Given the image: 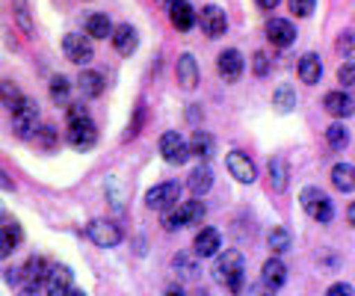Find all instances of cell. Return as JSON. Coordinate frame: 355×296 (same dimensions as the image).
<instances>
[{
	"mask_svg": "<svg viewBox=\"0 0 355 296\" xmlns=\"http://www.w3.org/2000/svg\"><path fill=\"white\" fill-rule=\"evenodd\" d=\"M214 276H216V281L228 293H234V296L243 293V288H246V264H243V255H240L237 249H225L216 258Z\"/></svg>",
	"mask_w": 355,
	"mask_h": 296,
	"instance_id": "6da1fadb",
	"label": "cell"
},
{
	"mask_svg": "<svg viewBox=\"0 0 355 296\" xmlns=\"http://www.w3.org/2000/svg\"><path fill=\"white\" fill-rule=\"evenodd\" d=\"M299 204H302V211L320 225H329L331 219H335V204H331V199L320 187H305L299 193Z\"/></svg>",
	"mask_w": 355,
	"mask_h": 296,
	"instance_id": "7a4b0ae2",
	"label": "cell"
},
{
	"mask_svg": "<svg viewBox=\"0 0 355 296\" xmlns=\"http://www.w3.org/2000/svg\"><path fill=\"white\" fill-rule=\"evenodd\" d=\"M205 214H207L205 202H198V199L181 202L175 211L163 214V225H166V232H178V228H187V225H202Z\"/></svg>",
	"mask_w": 355,
	"mask_h": 296,
	"instance_id": "3957f363",
	"label": "cell"
},
{
	"mask_svg": "<svg viewBox=\"0 0 355 296\" xmlns=\"http://www.w3.org/2000/svg\"><path fill=\"white\" fill-rule=\"evenodd\" d=\"M12 128L18 139H33L39 134V104L33 98H24L15 110H12Z\"/></svg>",
	"mask_w": 355,
	"mask_h": 296,
	"instance_id": "277c9868",
	"label": "cell"
},
{
	"mask_svg": "<svg viewBox=\"0 0 355 296\" xmlns=\"http://www.w3.org/2000/svg\"><path fill=\"white\" fill-rule=\"evenodd\" d=\"M178 202H181V184L178 181H163V184H157V187H151L146 193V204L151 207V211H160V214L175 211Z\"/></svg>",
	"mask_w": 355,
	"mask_h": 296,
	"instance_id": "5b68a950",
	"label": "cell"
},
{
	"mask_svg": "<svg viewBox=\"0 0 355 296\" xmlns=\"http://www.w3.org/2000/svg\"><path fill=\"white\" fill-rule=\"evenodd\" d=\"M65 139H69V146H71L74 151H89V148H95V142H98V128H95V122H92V116L74 119V122H69Z\"/></svg>",
	"mask_w": 355,
	"mask_h": 296,
	"instance_id": "8992f818",
	"label": "cell"
},
{
	"mask_svg": "<svg viewBox=\"0 0 355 296\" xmlns=\"http://www.w3.org/2000/svg\"><path fill=\"white\" fill-rule=\"evenodd\" d=\"M160 155L166 163H172V166H184L187 160H190V142H187L178 130H166L160 134Z\"/></svg>",
	"mask_w": 355,
	"mask_h": 296,
	"instance_id": "52a82bcc",
	"label": "cell"
},
{
	"mask_svg": "<svg viewBox=\"0 0 355 296\" xmlns=\"http://www.w3.org/2000/svg\"><path fill=\"white\" fill-rule=\"evenodd\" d=\"M86 234L98 249H116L121 240H125L121 228L116 223H110V219H92V223L86 225Z\"/></svg>",
	"mask_w": 355,
	"mask_h": 296,
	"instance_id": "ba28073f",
	"label": "cell"
},
{
	"mask_svg": "<svg viewBox=\"0 0 355 296\" xmlns=\"http://www.w3.org/2000/svg\"><path fill=\"white\" fill-rule=\"evenodd\" d=\"M62 53H65V60L74 62V65H89L95 57V48H92V42H89V36H80V33H69V36L62 39Z\"/></svg>",
	"mask_w": 355,
	"mask_h": 296,
	"instance_id": "9c48e42d",
	"label": "cell"
},
{
	"mask_svg": "<svg viewBox=\"0 0 355 296\" xmlns=\"http://www.w3.org/2000/svg\"><path fill=\"white\" fill-rule=\"evenodd\" d=\"M216 71L225 83H234L243 78V71H246V60H243V53L237 48H228L216 57Z\"/></svg>",
	"mask_w": 355,
	"mask_h": 296,
	"instance_id": "30bf717a",
	"label": "cell"
},
{
	"mask_svg": "<svg viewBox=\"0 0 355 296\" xmlns=\"http://www.w3.org/2000/svg\"><path fill=\"white\" fill-rule=\"evenodd\" d=\"M74 288V272L65 264H51L48 279H44V293L48 296H69V290Z\"/></svg>",
	"mask_w": 355,
	"mask_h": 296,
	"instance_id": "8fae6325",
	"label": "cell"
},
{
	"mask_svg": "<svg viewBox=\"0 0 355 296\" xmlns=\"http://www.w3.org/2000/svg\"><path fill=\"white\" fill-rule=\"evenodd\" d=\"M225 166L231 172V178H237L240 184H254V178H258V169H254L252 157L243 155V151H228Z\"/></svg>",
	"mask_w": 355,
	"mask_h": 296,
	"instance_id": "7c38bea8",
	"label": "cell"
},
{
	"mask_svg": "<svg viewBox=\"0 0 355 296\" xmlns=\"http://www.w3.org/2000/svg\"><path fill=\"white\" fill-rule=\"evenodd\" d=\"M198 24H202L207 39H219V36H225V30H228V18H225V12H222L216 3H210V6L202 9Z\"/></svg>",
	"mask_w": 355,
	"mask_h": 296,
	"instance_id": "4fadbf2b",
	"label": "cell"
},
{
	"mask_svg": "<svg viewBox=\"0 0 355 296\" xmlns=\"http://www.w3.org/2000/svg\"><path fill=\"white\" fill-rule=\"evenodd\" d=\"M284 281H287V267L282 264V258H270V261H263V267H261V284H263V290L266 293H275V290H282L284 288Z\"/></svg>",
	"mask_w": 355,
	"mask_h": 296,
	"instance_id": "5bb4252c",
	"label": "cell"
},
{
	"mask_svg": "<svg viewBox=\"0 0 355 296\" xmlns=\"http://www.w3.org/2000/svg\"><path fill=\"white\" fill-rule=\"evenodd\" d=\"M266 39L272 42V48H291L296 42V27L287 18H270L266 21Z\"/></svg>",
	"mask_w": 355,
	"mask_h": 296,
	"instance_id": "9a60e30c",
	"label": "cell"
},
{
	"mask_svg": "<svg viewBox=\"0 0 355 296\" xmlns=\"http://www.w3.org/2000/svg\"><path fill=\"white\" fill-rule=\"evenodd\" d=\"M323 107H326V113L335 116V119H349V116H355V98H352L349 92H343V89L329 92V95L323 98Z\"/></svg>",
	"mask_w": 355,
	"mask_h": 296,
	"instance_id": "2e32d148",
	"label": "cell"
},
{
	"mask_svg": "<svg viewBox=\"0 0 355 296\" xmlns=\"http://www.w3.org/2000/svg\"><path fill=\"white\" fill-rule=\"evenodd\" d=\"M219 249H222V234L216 232V228H202L193 240L196 258H216Z\"/></svg>",
	"mask_w": 355,
	"mask_h": 296,
	"instance_id": "e0dca14e",
	"label": "cell"
},
{
	"mask_svg": "<svg viewBox=\"0 0 355 296\" xmlns=\"http://www.w3.org/2000/svg\"><path fill=\"white\" fill-rule=\"evenodd\" d=\"M21 225L9 216H0V258H9L21 243Z\"/></svg>",
	"mask_w": 355,
	"mask_h": 296,
	"instance_id": "ac0fdd59",
	"label": "cell"
},
{
	"mask_svg": "<svg viewBox=\"0 0 355 296\" xmlns=\"http://www.w3.org/2000/svg\"><path fill=\"white\" fill-rule=\"evenodd\" d=\"M51 264L42 255H30L27 264L21 267V276H24V288H42L44 279H48Z\"/></svg>",
	"mask_w": 355,
	"mask_h": 296,
	"instance_id": "d6986e66",
	"label": "cell"
},
{
	"mask_svg": "<svg viewBox=\"0 0 355 296\" xmlns=\"http://www.w3.org/2000/svg\"><path fill=\"white\" fill-rule=\"evenodd\" d=\"M113 48L121 53V57H130V53H137V48H139V33H137V27L133 24H119L116 30H113Z\"/></svg>",
	"mask_w": 355,
	"mask_h": 296,
	"instance_id": "ffe728a7",
	"label": "cell"
},
{
	"mask_svg": "<svg viewBox=\"0 0 355 296\" xmlns=\"http://www.w3.org/2000/svg\"><path fill=\"white\" fill-rule=\"evenodd\" d=\"M169 21H172V27L175 30H181V33H190L196 24H198V12L187 3V0H178V3L169 6Z\"/></svg>",
	"mask_w": 355,
	"mask_h": 296,
	"instance_id": "44dd1931",
	"label": "cell"
},
{
	"mask_svg": "<svg viewBox=\"0 0 355 296\" xmlns=\"http://www.w3.org/2000/svg\"><path fill=\"white\" fill-rule=\"evenodd\" d=\"M175 74H178V83L184 86V89H196L198 86V62L193 53H181L175 62Z\"/></svg>",
	"mask_w": 355,
	"mask_h": 296,
	"instance_id": "7402d4cb",
	"label": "cell"
},
{
	"mask_svg": "<svg viewBox=\"0 0 355 296\" xmlns=\"http://www.w3.org/2000/svg\"><path fill=\"white\" fill-rule=\"evenodd\" d=\"M77 89H80L83 98H101L107 89V80L101 71H92V69H83L80 78H77Z\"/></svg>",
	"mask_w": 355,
	"mask_h": 296,
	"instance_id": "603a6c76",
	"label": "cell"
},
{
	"mask_svg": "<svg viewBox=\"0 0 355 296\" xmlns=\"http://www.w3.org/2000/svg\"><path fill=\"white\" fill-rule=\"evenodd\" d=\"M320 78H323V62H320L317 53H305V57L299 60V80L314 86V83H320Z\"/></svg>",
	"mask_w": 355,
	"mask_h": 296,
	"instance_id": "cb8c5ba5",
	"label": "cell"
},
{
	"mask_svg": "<svg viewBox=\"0 0 355 296\" xmlns=\"http://www.w3.org/2000/svg\"><path fill=\"white\" fill-rule=\"evenodd\" d=\"M187 187H190V193L196 195H205L210 187H214V172H210V166L207 163H202V166H196L193 172H190V181H187Z\"/></svg>",
	"mask_w": 355,
	"mask_h": 296,
	"instance_id": "d4e9b609",
	"label": "cell"
},
{
	"mask_svg": "<svg viewBox=\"0 0 355 296\" xmlns=\"http://www.w3.org/2000/svg\"><path fill=\"white\" fill-rule=\"evenodd\" d=\"M113 24H110V18L104 12H92L86 15V36L89 39H113Z\"/></svg>",
	"mask_w": 355,
	"mask_h": 296,
	"instance_id": "484cf974",
	"label": "cell"
},
{
	"mask_svg": "<svg viewBox=\"0 0 355 296\" xmlns=\"http://www.w3.org/2000/svg\"><path fill=\"white\" fill-rule=\"evenodd\" d=\"M331 184L340 193H352L355 190V166L352 163H335L331 166Z\"/></svg>",
	"mask_w": 355,
	"mask_h": 296,
	"instance_id": "4316f807",
	"label": "cell"
},
{
	"mask_svg": "<svg viewBox=\"0 0 355 296\" xmlns=\"http://www.w3.org/2000/svg\"><path fill=\"white\" fill-rule=\"evenodd\" d=\"M190 155L198 157V160H207L214 155V137L207 134V130H196L193 139H190Z\"/></svg>",
	"mask_w": 355,
	"mask_h": 296,
	"instance_id": "83f0119b",
	"label": "cell"
},
{
	"mask_svg": "<svg viewBox=\"0 0 355 296\" xmlns=\"http://www.w3.org/2000/svg\"><path fill=\"white\" fill-rule=\"evenodd\" d=\"M287 178H291V172H287V163L282 157H272L270 160V187L275 193H284L287 190Z\"/></svg>",
	"mask_w": 355,
	"mask_h": 296,
	"instance_id": "f1b7e54d",
	"label": "cell"
},
{
	"mask_svg": "<svg viewBox=\"0 0 355 296\" xmlns=\"http://www.w3.org/2000/svg\"><path fill=\"white\" fill-rule=\"evenodd\" d=\"M326 142H329L331 151H343V148L349 146V128L343 125V122L329 125V128H326Z\"/></svg>",
	"mask_w": 355,
	"mask_h": 296,
	"instance_id": "f546056e",
	"label": "cell"
},
{
	"mask_svg": "<svg viewBox=\"0 0 355 296\" xmlns=\"http://www.w3.org/2000/svg\"><path fill=\"white\" fill-rule=\"evenodd\" d=\"M266 243H270V249L275 252V255H282V252H287V249H291V243H293V240H291V232H287L284 225H275L272 232L266 234Z\"/></svg>",
	"mask_w": 355,
	"mask_h": 296,
	"instance_id": "4dcf8cb0",
	"label": "cell"
},
{
	"mask_svg": "<svg viewBox=\"0 0 355 296\" xmlns=\"http://www.w3.org/2000/svg\"><path fill=\"white\" fill-rule=\"evenodd\" d=\"M172 264H175V270H178V276L187 279V281L198 279V272H202V267H198V261H196L193 255H178Z\"/></svg>",
	"mask_w": 355,
	"mask_h": 296,
	"instance_id": "1f68e13d",
	"label": "cell"
},
{
	"mask_svg": "<svg viewBox=\"0 0 355 296\" xmlns=\"http://www.w3.org/2000/svg\"><path fill=\"white\" fill-rule=\"evenodd\" d=\"M69 95H71V80L57 74V78H51V101L53 104H69Z\"/></svg>",
	"mask_w": 355,
	"mask_h": 296,
	"instance_id": "d6a6232c",
	"label": "cell"
},
{
	"mask_svg": "<svg viewBox=\"0 0 355 296\" xmlns=\"http://www.w3.org/2000/svg\"><path fill=\"white\" fill-rule=\"evenodd\" d=\"M27 95H21V89L12 83V80H6V83H0V104H6L9 110H15L21 101H24Z\"/></svg>",
	"mask_w": 355,
	"mask_h": 296,
	"instance_id": "836d02e7",
	"label": "cell"
},
{
	"mask_svg": "<svg viewBox=\"0 0 355 296\" xmlns=\"http://www.w3.org/2000/svg\"><path fill=\"white\" fill-rule=\"evenodd\" d=\"M12 12H15L18 27L24 30L27 36H33V18H30V3L27 0H12Z\"/></svg>",
	"mask_w": 355,
	"mask_h": 296,
	"instance_id": "e575fe53",
	"label": "cell"
},
{
	"mask_svg": "<svg viewBox=\"0 0 355 296\" xmlns=\"http://www.w3.org/2000/svg\"><path fill=\"white\" fill-rule=\"evenodd\" d=\"M272 104L282 110V113H291V110L296 107V92L291 89V86H279V89L272 92Z\"/></svg>",
	"mask_w": 355,
	"mask_h": 296,
	"instance_id": "d590c367",
	"label": "cell"
},
{
	"mask_svg": "<svg viewBox=\"0 0 355 296\" xmlns=\"http://www.w3.org/2000/svg\"><path fill=\"white\" fill-rule=\"evenodd\" d=\"M338 83L347 92H355V62H343L338 69Z\"/></svg>",
	"mask_w": 355,
	"mask_h": 296,
	"instance_id": "8d00e7d4",
	"label": "cell"
},
{
	"mask_svg": "<svg viewBox=\"0 0 355 296\" xmlns=\"http://www.w3.org/2000/svg\"><path fill=\"white\" fill-rule=\"evenodd\" d=\"M287 3H291V12L296 18H308V15H314L317 0H287Z\"/></svg>",
	"mask_w": 355,
	"mask_h": 296,
	"instance_id": "74e56055",
	"label": "cell"
},
{
	"mask_svg": "<svg viewBox=\"0 0 355 296\" xmlns=\"http://www.w3.org/2000/svg\"><path fill=\"white\" fill-rule=\"evenodd\" d=\"M252 71L258 74V78H266V74H270V57H266L263 51H254V57H252Z\"/></svg>",
	"mask_w": 355,
	"mask_h": 296,
	"instance_id": "f35d334b",
	"label": "cell"
},
{
	"mask_svg": "<svg viewBox=\"0 0 355 296\" xmlns=\"http://www.w3.org/2000/svg\"><path fill=\"white\" fill-rule=\"evenodd\" d=\"M36 142H39V146L42 148H53V146H57V128H51V125H44L42 130H39V134H36Z\"/></svg>",
	"mask_w": 355,
	"mask_h": 296,
	"instance_id": "ab89813d",
	"label": "cell"
},
{
	"mask_svg": "<svg viewBox=\"0 0 355 296\" xmlns=\"http://www.w3.org/2000/svg\"><path fill=\"white\" fill-rule=\"evenodd\" d=\"M338 51H340V53H347V57H355V33H340Z\"/></svg>",
	"mask_w": 355,
	"mask_h": 296,
	"instance_id": "60d3db41",
	"label": "cell"
},
{
	"mask_svg": "<svg viewBox=\"0 0 355 296\" xmlns=\"http://www.w3.org/2000/svg\"><path fill=\"white\" fill-rule=\"evenodd\" d=\"M142 119H146V104L139 101V107H137V119H133V122L128 125V134H125V139H133L139 134V125H142Z\"/></svg>",
	"mask_w": 355,
	"mask_h": 296,
	"instance_id": "b9f144b4",
	"label": "cell"
},
{
	"mask_svg": "<svg viewBox=\"0 0 355 296\" xmlns=\"http://www.w3.org/2000/svg\"><path fill=\"white\" fill-rule=\"evenodd\" d=\"M110 195H113V207L121 211V207H125V193L119 187V178H110Z\"/></svg>",
	"mask_w": 355,
	"mask_h": 296,
	"instance_id": "7bdbcfd3",
	"label": "cell"
},
{
	"mask_svg": "<svg viewBox=\"0 0 355 296\" xmlns=\"http://www.w3.org/2000/svg\"><path fill=\"white\" fill-rule=\"evenodd\" d=\"M326 296H355V288L349 281H335L331 288L326 290Z\"/></svg>",
	"mask_w": 355,
	"mask_h": 296,
	"instance_id": "ee69618b",
	"label": "cell"
},
{
	"mask_svg": "<svg viewBox=\"0 0 355 296\" xmlns=\"http://www.w3.org/2000/svg\"><path fill=\"white\" fill-rule=\"evenodd\" d=\"M254 3H258L261 9H266V12H272V9H279L282 0H254Z\"/></svg>",
	"mask_w": 355,
	"mask_h": 296,
	"instance_id": "f6af8a7d",
	"label": "cell"
},
{
	"mask_svg": "<svg viewBox=\"0 0 355 296\" xmlns=\"http://www.w3.org/2000/svg\"><path fill=\"white\" fill-rule=\"evenodd\" d=\"M166 296H187L181 284H172V288H166Z\"/></svg>",
	"mask_w": 355,
	"mask_h": 296,
	"instance_id": "bcb514c9",
	"label": "cell"
},
{
	"mask_svg": "<svg viewBox=\"0 0 355 296\" xmlns=\"http://www.w3.org/2000/svg\"><path fill=\"white\" fill-rule=\"evenodd\" d=\"M0 190H12V181L6 178V172H0Z\"/></svg>",
	"mask_w": 355,
	"mask_h": 296,
	"instance_id": "7dc6e473",
	"label": "cell"
},
{
	"mask_svg": "<svg viewBox=\"0 0 355 296\" xmlns=\"http://www.w3.org/2000/svg\"><path fill=\"white\" fill-rule=\"evenodd\" d=\"M347 219H349V225L355 228V202H349V207H347Z\"/></svg>",
	"mask_w": 355,
	"mask_h": 296,
	"instance_id": "c3c4849f",
	"label": "cell"
},
{
	"mask_svg": "<svg viewBox=\"0 0 355 296\" xmlns=\"http://www.w3.org/2000/svg\"><path fill=\"white\" fill-rule=\"evenodd\" d=\"M18 296H39V288H21Z\"/></svg>",
	"mask_w": 355,
	"mask_h": 296,
	"instance_id": "681fc988",
	"label": "cell"
},
{
	"mask_svg": "<svg viewBox=\"0 0 355 296\" xmlns=\"http://www.w3.org/2000/svg\"><path fill=\"white\" fill-rule=\"evenodd\" d=\"M69 296H86V290H80V288H71V290H69Z\"/></svg>",
	"mask_w": 355,
	"mask_h": 296,
	"instance_id": "f907efd6",
	"label": "cell"
},
{
	"mask_svg": "<svg viewBox=\"0 0 355 296\" xmlns=\"http://www.w3.org/2000/svg\"><path fill=\"white\" fill-rule=\"evenodd\" d=\"M157 3H163V6H172V3H178V0H157Z\"/></svg>",
	"mask_w": 355,
	"mask_h": 296,
	"instance_id": "816d5d0a",
	"label": "cell"
},
{
	"mask_svg": "<svg viewBox=\"0 0 355 296\" xmlns=\"http://www.w3.org/2000/svg\"><path fill=\"white\" fill-rule=\"evenodd\" d=\"M266 296H272V293H266Z\"/></svg>",
	"mask_w": 355,
	"mask_h": 296,
	"instance_id": "f5cc1de1",
	"label": "cell"
}]
</instances>
